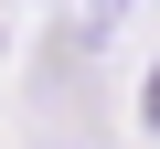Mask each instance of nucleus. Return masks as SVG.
Listing matches in <instances>:
<instances>
[{"label":"nucleus","instance_id":"f257e3e1","mask_svg":"<svg viewBox=\"0 0 160 149\" xmlns=\"http://www.w3.org/2000/svg\"><path fill=\"white\" fill-rule=\"evenodd\" d=\"M149 128H160V74H149Z\"/></svg>","mask_w":160,"mask_h":149}]
</instances>
